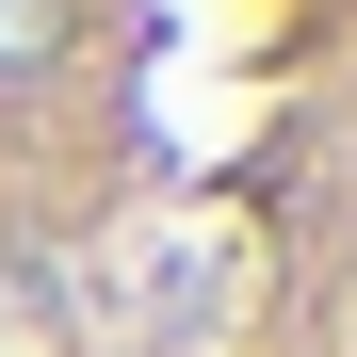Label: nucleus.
<instances>
[{"label": "nucleus", "mask_w": 357, "mask_h": 357, "mask_svg": "<svg viewBox=\"0 0 357 357\" xmlns=\"http://www.w3.org/2000/svg\"><path fill=\"white\" fill-rule=\"evenodd\" d=\"M66 66V0H0V98Z\"/></svg>", "instance_id": "f257e3e1"}]
</instances>
